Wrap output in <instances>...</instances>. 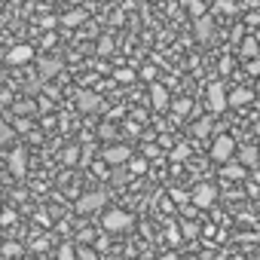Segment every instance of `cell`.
Returning a JSON list of instances; mask_svg holds the SVG:
<instances>
[{"label":"cell","instance_id":"cell-19","mask_svg":"<svg viewBox=\"0 0 260 260\" xmlns=\"http://www.w3.org/2000/svg\"><path fill=\"white\" fill-rule=\"evenodd\" d=\"M16 138V128L10 125V122H0V147H4V144H10Z\"/></svg>","mask_w":260,"mask_h":260},{"label":"cell","instance_id":"cell-7","mask_svg":"<svg viewBox=\"0 0 260 260\" xmlns=\"http://www.w3.org/2000/svg\"><path fill=\"white\" fill-rule=\"evenodd\" d=\"M101 107H104V101H101L95 92H89V89L77 92V110H83V113H95V110H101Z\"/></svg>","mask_w":260,"mask_h":260},{"label":"cell","instance_id":"cell-26","mask_svg":"<svg viewBox=\"0 0 260 260\" xmlns=\"http://www.w3.org/2000/svg\"><path fill=\"white\" fill-rule=\"evenodd\" d=\"M128 169H132L135 175H144L147 172V159H128Z\"/></svg>","mask_w":260,"mask_h":260},{"label":"cell","instance_id":"cell-46","mask_svg":"<svg viewBox=\"0 0 260 260\" xmlns=\"http://www.w3.org/2000/svg\"><path fill=\"white\" fill-rule=\"evenodd\" d=\"M0 4H4V0H0Z\"/></svg>","mask_w":260,"mask_h":260},{"label":"cell","instance_id":"cell-27","mask_svg":"<svg viewBox=\"0 0 260 260\" xmlns=\"http://www.w3.org/2000/svg\"><path fill=\"white\" fill-rule=\"evenodd\" d=\"M98 52H101V55H110V52H113V40H110V37H101V40H98Z\"/></svg>","mask_w":260,"mask_h":260},{"label":"cell","instance_id":"cell-40","mask_svg":"<svg viewBox=\"0 0 260 260\" xmlns=\"http://www.w3.org/2000/svg\"><path fill=\"white\" fill-rule=\"evenodd\" d=\"M37 223H43V226H49V217H46V211H37Z\"/></svg>","mask_w":260,"mask_h":260},{"label":"cell","instance_id":"cell-14","mask_svg":"<svg viewBox=\"0 0 260 260\" xmlns=\"http://www.w3.org/2000/svg\"><path fill=\"white\" fill-rule=\"evenodd\" d=\"M22 245L19 242H4V245H0V257H4V260H19L22 257Z\"/></svg>","mask_w":260,"mask_h":260},{"label":"cell","instance_id":"cell-34","mask_svg":"<svg viewBox=\"0 0 260 260\" xmlns=\"http://www.w3.org/2000/svg\"><path fill=\"white\" fill-rule=\"evenodd\" d=\"M172 199H175L178 205H184L187 199H193V193H184V190H172Z\"/></svg>","mask_w":260,"mask_h":260},{"label":"cell","instance_id":"cell-28","mask_svg":"<svg viewBox=\"0 0 260 260\" xmlns=\"http://www.w3.org/2000/svg\"><path fill=\"white\" fill-rule=\"evenodd\" d=\"M175 113H178V116L190 113V98H178V101H175Z\"/></svg>","mask_w":260,"mask_h":260},{"label":"cell","instance_id":"cell-23","mask_svg":"<svg viewBox=\"0 0 260 260\" xmlns=\"http://www.w3.org/2000/svg\"><path fill=\"white\" fill-rule=\"evenodd\" d=\"M236 10V4H233V0H217V4H214V13H223V16H230Z\"/></svg>","mask_w":260,"mask_h":260},{"label":"cell","instance_id":"cell-10","mask_svg":"<svg viewBox=\"0 0 260 260\" xmlns=\"http://www.w3.org/2000/svg\"><path fill=\"white\" fill-rule=\"evenodd\" d=\"M37 71H40V83H43V80H49V77H55L61 71V61L58 58H40L37 61Z\"/></svg>","mask_w":260,"mask_h":260},{"label":"cell","instance_id":"cell-18","mask_svg":"<svg viewBox=\"0 0 260 260\" xmlns=\"http://www.w3.org/2000/svg\"><path fill=\"white\" fill-rule=\"evenodd\" d=\"M55 260H77V248H74L71 242L58 245V254H55Z\"/></svg>","mask_w":260,"mask_h":260},{"label":"cell","instance_id":"cell-12","mask_svg":"<svg viewBox=\"0 0 260 260\" xmlns=\"http://www.w3.org/2000/svg\"><path fill=\"white\" fill-rule=\"evenodd\" d=\"M150 104H153L156 110H166V107H169V92H166V86H159V83L150 86Z\"/></svg>","mask_w":260,"mask_h":260},{"label":"cell","instance_id":"cell-29","mask_svg":"<svg viewBox=\"0 0 260 260\" xmlns=\"http://www.w3.org/2000/svg\"><path fill=\"white\" fill-rule=\"evenodd\" d=\"M242 162H245V166H254V162H257V150H254V147H245V150H242Z\"/></svg>","mask_w":260,"mask_h":260},{"label":"cell","instance_id":"cell-42","mask_svg":"<svg viewBox=\"0 0 260 260\" xmlns=\"http://www.w3.org/2000/svg\"><path fill=\"white\" fill-rule=\"evenodd\" d=\"M159 260H181V257H178V254H162Z\"/></svg>","mask_w":260,"mask_h":260},{"label":"cell","instance_id":"cell-43","mask_svg":"<svg viewBox=\"0 0 260 260\" xmlns=\"http://www.w3.org/2000/svg\"><path fill=\"white\" fill-rule=\"evenodd\" d=\"M254 132H257V135H260V119H257V125H254Z\"/></svg>","mask_w":260,"mask_h":260},{"label":"cell","instance_id":"cell-45","mask_svg":"<svg viewBox=\"0 0 260 260\" xmlns=\"http://www.w3.org/2000/svg\"><path fill=\"white\" fill-rule=\"evenodd\" d=\"M233 260H245V257H233Z\"/></svg>","mask_w":260,"mask_h":260},{"label":"cell","instance_id":"cell-9","mask_svg":"<svg viewBox=\"0 0 260 260\" xmlns=\"http://www.w3.org/2000/svg\"><path fill=\"white\" fill-rule=\"evenodd\" d=\"M34 58V49L28 46V43H19V46H13L10 52H7V61L10 64H28Z\"/></svg>","mask_w":260,"mask_h":260},{"label":"cell","instance_id":"cell-24","mask_svg":"<svg viewBox=\"0 0 260 260\" xmlns=\"http://www.w3.org/2000/svg\"><path fill=\"white\" fill-rule=\"evenodd\" d=\"M187 156H190V147H187V144H178V147L172 150V159H175V162H181V159H187Z\"/></svg>","mask_w":260,"mask_h":260},{"label":"cell","instance_id":"cell-4","mask_svg":"<svg viewBox=\"0 0 260 260\" xmlns=\"http://www.w3.org/2000/svg\"><path fill=\"white\" fill-rule=\"evenodd\" d=\"M208 107H211V113H223L230 107V95H226L223 83H211L208 86Z\"/></svg>","mask_w":260,"mask_h":260},{"label":"cell","instance_id":"cell-22","mask_svg":"<svg viewBox=\"0 0 260 260\" xmlns=\"http://www.w3.org/2000/svg\"><path fill=\"white\" fill-rule=\"evenodd\" d=\"M208 132H211V119H199V122L193 125V135H199V138L208 135Z\"/></svg>","mask_w":260,"mask_h":260},{"label":"cell","instance_id":"cell-5","mask_svg":"<svg viewBox=\"0 0 260 260\" xmlns=\"http://www.w3.org/2000/svg\"><path fill=\"white\" fill-rule=\"evenodd\" d=\"M214 199H217V187H214V184H199V187L193 190V205H196L199 211L211 208Z\"/></svg>","mask_w":260,"mask_h":260},{"label":"cell","instance_id":"cell-31","mask_svg":"<svg viewBox=\"0 0 260 260\" xmlns=\"http://www.w3.org/2000/svg\"><path fill=\"white\" fill-rule=\"evenodd\" d=\"M98 135H101V138H104V141H110V138H113V135H116V128H113V125H110V122H104V125H101V128H98Z\"/></svg>","mask_w":260,"mask_h":260},{"label":"cell","instance_id":"cell-35","mask_svg":"<svg viewBox=\"0 0 260 260\" xmlns=\"http://www.w3.org/2000/svg\"><path fill=\"white\" fill-rule=\"evenodd\" d=\"M19 217H16V211H0V223L4 226H10V223H16Z\"/></svg>","mask_w":260,"mask_h":260},{"label":"cell","instance_id":"cell-30","mask_svg":"<svg viewBox=\"0 0 260 260\" xmlns=\"http://www.w3.org/2000/svg\"><path fill=\"white\" fill-rule=\"evenodd\" d=\"M113 77H116L119 83H132V80H135V74H132V71H128V68H119V71H116Z\"/></svg>","mask_w":260,"mask_h":260},{"label":"cell","instance_id":"cell-33","mask_svg":"<svg viewBox=\"0 0 260 260\" xmlns=\"http://www.w3.org/2000/svg\"><path fill=\"white\" fill-rule=\"evenodd\" d=\"M77 260H98V254L92 248H77Z\"/></svg>","mask_w":260,"mask_h":260},{"label":"cell","instance_id":"cell-41","mask_svg":"<svg viewBox=\"0 0 260 260\" xmlns=\"http://www.w3.org/2000/svg\"><path fill=\"white\" fill-rule=\"evenodd\" d=\"M248 22H251V25H260V13H251V16H248Z\"/></svg>","mask_w":260,"mask_h":260},{"label":"cell","instance_id":"cell-25","mask_svg":"<svg viewBox=\"0 0 260 260\" xmlns=\"http://www.w3.org/2000/svg\"><path fill=\"white\" fill-rule=\"evenodd\" d=\"M110 181H113V184H125V181H128V172H125V169H119V166H113Z\"/></svg>","mask_w":260,"mask_h":260},{"label":"cell","instance_id":"cell-8","mask_svg":"<svg viewBox=\"0 0 260 260\" xmlns=\"http://www.w3.org/2000/svg\"><path fill=\"white\" fill-rule=\"evenodd\" d=\"M7 169H10L16 178H22V175L28 172V153H25V147H16V150L7 156Z\"/></svg>","mask_w":260,"mask_h":260},{"label":"cell","instance_id":"cell-16","mask_svg":"<svg viewBox=\"0 0 260 260\" xmlns=\"http://www.w3.org/2000/svg\"><path fill=\"white\" fill-rule=\"evenodd\" d=\"M248 172H245V166H236V162H223V178H230V181H242Z\"/></svg>","mask_w":260,"mask_h":260},{"label":"cell","instance_id":"cell-39","mask_svg":"<svg viewBox=\"0 0 260 260\" xmlns=\"http://www.w3.org/2000/svg\"><path fill=\"white\" fill-rule=\"evenodd\" d=\"M190 10H193V13H196V19H199V16H202V4H199V0H193V4H190Z\"/></svg>","mask_w":260,"mask_h":260},{"label":"cell","instance_id":"cell-38","mask_svg":"<svg viewBox=\"0 0 260 260\" xmlns=\"http://www.w3.org/2000/svg\"><path fill=\"white\" fill-rule=\"evenodd\" d=\"M16 128H19V132H28L31 122H28V119H16Z\"/></svg>","mask_w":260,"mask_h":260},{"label":"cell","instance_id":"cell-20","mask_svg":"<svg viewBox=\"0 0 260 260\" xmlns=\"http://www.w3.org/2000/svg\"><path fill=\"white\" fill-rule=\"evenodd\" d=\"M61 159H64V166H77V159H80V147H64Z\"/></svg>","mask_w":260,"mask_h":260},{"label":"cell","instance_id":"cell-11","mask_svg":"<svg viewBox=\"0 0 260 260\" xmlns=\"http://www.w3.org/2000/svg\"><path fill=\"white\" fill-rule=\"evenodd\" d=\"M211 34H214V22H211V16H199V19H196V37H199L202 43H208Z\"/></svg>","mask_w":260,"mask_h":260},{"label":"cell","instance_id":"cell-1","mask_svg":"<svg viewBox=\"0 0 260 260\" xmlns=\"http://www.w3.org/2000/svg\"><path fill=\"white\" fill-rule=\"evenodd\" d=\"M101 226H104L107 233H125L128 226H132V214L122 211V208H110V211H104Z\"/></svg>","mask_w":260,"mask_h":260},{"label":"cell","instance_id":"cell-13","mask_svg":"<svg viewBox=\"0 0 260 260\" xmlns=\"http://www.w3.org/2000/svg\"><path fill=\"white\" fill-rule=\"evenodd\" d=\"M251 101H254V92L245 89V86H239V89L230 92V107H245V104H251Z\"/></svg>","mask_w":260,"mask_h":260},{"label":"cell","instance_id":"cell-21","mask_svg":"<svg viewBox=\"0 0 260 260\" xmlns=\"http://www.w3.org/2000/svg\"><path fill=\"white\" fill-rule=\"evenodd\" d=\"M245 71H248V77H260V55L248 58V61H245Z\"/></svg>","mask_w":260,"mask_h":260},{"label":"cell","instance_id":"cell-32","mask_svg":"<svg viewBox=\"0 0 260 260\" xmlns=\"http://www.w3.org/2000/svg\"><path fill=\"white\" fill-rule=\"evenodd\" d=\"M181 233H184L187 239H193V236L199 233V226H196V223H190V220H184V223H181Z\"/></svg>","mask_w":260,"mask_h":260},{"label":"cell","instance_id":"cell-37","mask_svg":"<svg viewBox=\"0 0 260 260\" xmlns=\"http://www.w3.org/2000/svg\"><path fill=\"white\" fill-rule=\"evenodd\" d=\"M37 104H31V101H22V104H16V113H31Z\"/></svg>","mask_w":260,"mask_h":260},{"label":"cell","instance_id":"cell-44","mask_svg":"<svg viewBox=\"0 0 260 260\" xmlns=\"http://www.w3.org/2000/svg\"><path fill=\"white\" fill-rule=\"evenodd\" d=\"M31 260H46V257H43V254H40V257H31Z\"/></svg>","mask_w":260,"mask_h":260},{"label":"cell","instance_id":"cell-2","mask_svg":"<svg viewBox=\"0 0 260 260\" xmlns=\"http://www.w3.org/2000/svg\"><path fill=\"white\" fill-rule=\"evenodd\" d=\"M233 153H236V141L230 135H217L214 144H211V159L214 162H230Z\"/></svg>","mask_w":260,"mask_h":260},{"label":"cell","instance_id":"cell-6","mask_svg":"<svg viewBox=\"0 0 260 260\" xmlns=\"http://www.w3.org/2000/svg\"><path fill=\"white\" fill-rule=\"evenodd\" d=\"M104 162L107 166H125L128 159H132V147H125V144H110V147H104Z\"/></svg>","mask_w":260,"mask_h":260},{"label":"cell","instance_id":"cell-36","mask_svg":"<svg viewBox=\"0 0 260 260\" xmlns=\"http://www.w3.org/2000/svg\"><path fill=\"white\" fill-rule=\"evenodd\" d=\"M46 242H49V239H46V236H43V239H34V242H31V251H40V254H43V251H46V248H49V245H46Z\"/></svg>","mask_w":260,"mask_h":260},{"label":"cell","instance_id":"cell-17","mask_svg":"<svg viewBox=\"0 0 260 260\" xmlns=\"http://www.w3.org/2000/svg\"><path fill=\"white\" fill-rule=\"evenodd\" d=\"M254 55H260V43H257L254 37H248V40L242 43V58L248 61V58H254Z\"/></svg>","mask_w":260,"mask_h":260},{"label":"cell","instance_id":"cell-3","mask_svg":"<svg viewBox=\"0 0 260 260\" xmlns=\"http://www.w3.org/2000/svg\"><path fill=\"white\" fill-rule=\"evenodd\" d=\"M104 202H107V196H104L101 190L83 193V196L77 199V214H92V211H101V208H104Z\"/></svg>","mask_w":260,"mask_h":260},{"label":"cell","instance_id":"cell-15","mask_svg":"<svg viewBox=\"0 0 260 260\" xmlns=\"http://www.w3.org/2000/svg\"><path fill=\"white\" fill-rule=\"evenodd\" d=\"M83 22H86V13H83V10H71V13L61 16V25H64V28H77V25H83Z\"/></svg>","mask_w":260,"mask_h":260}]
</instances>
